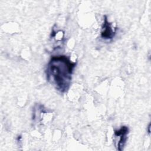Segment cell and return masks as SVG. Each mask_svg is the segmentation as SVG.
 Here are the masks:
<instances>
[{
	"label": "cell",
	"instance_id": "cell-1",
	"mask_svg": "<svg viewBox=\"0 0 151 151\" xmlns=\"http://www.w3.org/2000/svg\"><path fill=\"white\" fill-rule=\"evenodd\" d=\"M76 63L64 55L51 56L45 73L47 80L60 93H66L71 83L72 75Z\"/></svg>",
	"mask_w": 151,
	"mask_h": 151
},
{
	"label": "cell",
	"instance_id": "cell-2",
	"mask_svg": "<svg viewBox=\"0 0 151 151\" xmlns=\"http://www.w3.org/2000/svg\"><path fill=\"white\" fill-rule=\"evenodd\" d=\"M129 132V127L126 126H122L120 129L114 130V142L116 150L119 151L123 150L126 143Z\"/></svg>",
	"mask_w": 151,
	"mask_h": 151
},
{
	"label": "cell",
	"instance_id": "cell-3",
	"mask_svg": "<svg viewBox=\"0 0 151 151\" xmlns=\"http://www.w3.org/2000/svg\"><path fill=\"white\" fill-rule=\"evenodd\" d=\"M103 23L101 26V37L104 40H110L114 38L117 28H114L112 24L110 23L107 19V17L106 15L104 16Z\"/></svg>",
	"mask_w": 151,
	"mask_h": 151
},
{
	"label": "cell",
	"instance_id": "cell-4",
	"mask_svg": "<svg viewBox=\"0 0 151 151\" xmlns=\"http://www.w3.org/2000/svg\"><path fill=\"white\" fill-rule=\"evenodd\" d=\"M150 124H149V126H148V133H150Z\"/></svg>",
	"mask_w": 151,
	"mask_h": 151
}]
</instances>
